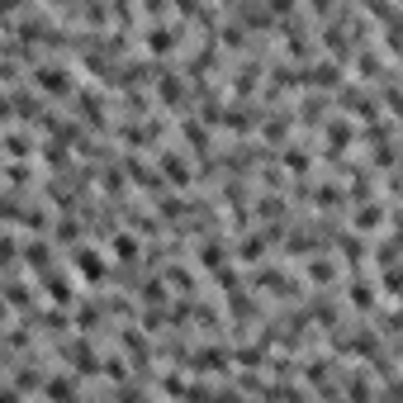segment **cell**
<instances>
[{"instance_id": "cell-1", "label": "cell", "mask_w": 403, "mask_h": 403, "mask_svg": "<svg viewBox=\"0 0 403 403\" xmlns=\"http://www.w3.org/2000/svg\"><path fill=\"white\" fill-rule=\"evenodd\" d=\"M38 86H43L47 95H67L72 91V76H67L62 67H38Z\"/></svg>"}, {"instance_id": "cell-3", "label": "cell", "mask_w": 403, "mask_h": 403, "mask_svg": "<svg viewBox=\"0 0 403 403\" xmlns=\"http://www.w3.org/2000/svg\"><path fill=\"white\" fill-rule=\"evenodd\" d=\"M24 251H29V271H38V276H47V266H52V256H47V247H43V242H29Z\"/></svg>"}, {"instance_id": "cell-9", "label": "cell", "mask_w": 403, "mask_h": 403, "mask_svg": "<svg viewBox=\"0 0 403 403\" xmlns=\"http://www.w3.org/2000/svg\"><path fill=\"white\" fill-rule=\"evenodd\" d=\"M57 237L62 242H76V223H57Z\"/></svg>"}, {"instance_id": "cell-4", "label": "cell", "mask_w": 403, "mask_h": 403, "mask_svg": "<svg viewBox=\"0 0 403 403\" xmlns=\"http://www.w3.org/2000/svg\"><path fill=\"white\" fill-rule=\"evenodd\" d=\"M47 299H52V304H72V285H67V280H47Z\"/></svg>"}, {"instance_id": "cell-8", "label": "cell", "mask_w": 403, "mask_h": 403, "mask_svg": "<svg viewBox=\"0 0 403 403\" xmlns=\"http://www.w3.org/2000/svg\"><path fill=\"white\" fill-rule=\"evenodd\" d=\"M47 394H76V385H72V380H52V385H47Z\"/></svg>"}, {"instance_id": "cell-2", "label": "cell", "mask_w": 403, "mask_h": 403, "mask_svg": "<svg viewBox=\"0 0 403 403\" xmlns=\"http://www.w3.org/2000/svg\"><path fill=\"white\" fill-rule=\"evenodd\" d=\"M76 271H81L86 280H100V276H105V261H100L91 247H76Z\"/></svg>"}, {"instance_id": "cell-6", "label": "cell", "mask_w": 403, "mask_h": 403, "mask_svg": "<svg viewBox=\"0 0 403 403\" xmlns=\"http://www.w3.org/2000/svg\"><path fill=\"white\" fill-rule=\"evenodd\" d=\"M114 256H119V261H133V256H138V242H133V237H114Z\"/></svg>"}, {"instance_id": "cell-5", "label": "cell", "mask_w": 403, "mask_h": 403, "mask_svg": "<svg viewBox=\"0 0 403 403\" xmlns=\"http://www.w3.org/2000/svg\"><path fill=\"white\" fill-rule=\"evenodd\" d=\"M5 152H10V157H19V152H24V157H29V152H33V138H29V133H10Z\"/></svg>"}, {"instance_id": "cell-7", "label": "cell", "mask_w": 403, "mask_h": 403, "mask_svg": "<svg viewBox=\"0 0 403 403\" xmlns=\"http://www.w3.org/2000/svg\"><path fill=\"white\" fill-rule=\"evenodd\" d=\"M5 299H10V304H29V290H24V285H10Z\"/></svg>"}]
</instances>
